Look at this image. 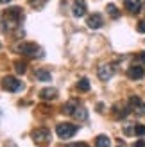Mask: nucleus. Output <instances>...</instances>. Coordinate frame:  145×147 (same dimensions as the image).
Listing matches in <instances>:
<instances>
[{"label":"nucleus","instance_id":"obj_24","mask_svg":"<svg viewBox=\"0 0 145 147\" xmlns=\"http://www.w3.org/2000/svg\"><path fill=\"white\" fill-rule=\"evenodd\" d=\"M64 147H88V145H86V144H68Z\"/></svg>","mask_w":145,"mask_h":147},{"label":"nucleus","instance_id":"obj_15","mask_svg":"<svg viewBox=\"0 0 145 147\" xmlns=\"http://www.w3.org/2000/svg\"><path fill=\"white\" fill-rule=\"evenodd\" d=\"M95 147H111V140L106 135H99L95 138Z\"/></svg>","mask_w":145,"mask_h":147},{"label":"nucleus","instance_id":"obj_22","mask_svg":"<svg viewBox=\"0 0 145 147\" xmlns=\"http://www.w3.org/2000/svg\"><path fill=\"white\" fill-rule=\"evenodd\" d=\"M134 135L143 136L145 135V126H142V124H134Z\"/></svg>","mask_w":145,"mask_h":147},{"label":"nucleus","instance_id":"obj_10","mask_svg":"<svg viewBox=\"0 0 145 147\" xmlns=\"http://www.w3.org/2000/svg\"><path fill=\"white\" fill-rule=\"evenodd\" d=\"M104 25V18L100 16L99 13H95V14H91V16H88V27L90 29H100Z\"/></svg>","mask_w":145,"mask_h":147},{"label":"nucleus","instance_id":"obj_11","mask_svg":"<svg viewBox=\"0 0 145 147\" xmlns=\"http://www.w3.org/2000/svg\"><path fill=\"white\" fill-rule=\"evenodd\" d=\"M72 13H74V16H77V18L84 16V14H86V4H84V0H75L74 7H72Z\"/></svg>","mask_w":145,"mask_h":147},{"label":"nucleus","instance_id":"obj_26","mask_svg":"<svg viewBox=\"0 0 145 147\" xmlns=\"http://www.w3.org/2000/svg\"><path fill=\"white\" fill-rule=\"evenodd\" d=\"M133 147H145V142H143V140H138V142H136Z\"/></svg>","mask_w":145,"mask_h":147},{"label":"nucleus","instance_id":"obj_8","mask_svg":"<svg viewBox=\"0 0 145 147\" xmlns=\"http://www.w3.org/2000/svg\"><path fill=\"white\" fill-rule=\"evenodd\" d=\"M127 76L129 79H133V81H138L145 76V70L140 67V65H133V67H129L127 68Z\"/></svg>","mask_w":145,"mask_h":147},{"label":"nucleus","instance_id":"obj_5","mask_svg":"<svg viewBox=\"0 0 145 147\" xmlns=\"http://www.w3.org/2000/svg\"><path fill=\"white\" fill-rule=\"evenodd\" d=\"M32 138L36 144H45L50 140V131L45 127H40V129H34L32 131Z\"/></svg>","mask_w":145,"mask_h":147},{"label":"nucleus","instance_id":"obj_9","mask_svg":"<svg viewBox=\"0 0 145 147\" xmlns=\"http://www.w3.org/2000/svg\"><path fill=\"white\" fill-rule=\"evenodd\" d=\"M113 117L115 119H126V117L129 115V111H131V106H124V104H115L113 106Z\"/></svg>","mask_w":145,"mask_h":147},{"label":"nucleus","instance_id":"obj_28","mask_svg":"<svg viewBox=\"0 0 145 147\" xmlns=\"http://www.w3.org/2000/svg\"><path fill=\"white\" fill-rule=\"evenodd\" d=\"M9 147H16V145H14V144H9Z\"/></svg>","mask_w":145,"mask_h":147},{"label":"nucleus","instance_id":"obj_3","mask_svg":"<svg viewBox=\"0 0 145 147\" xmlns=\"http://www.w3.org/2000/svg\"><path fill=\"white\" fill-rule=\"evenodd\" d=\"M2 88L5 92H18V90H21V83L13 76H5L2 79Z\"/></svg>","mask_w":145,"mask_h":147},{"label":"nucleus","instance_id":"obj_16","mask_svg":"<svg viewBox=\"0 0 145 147\" xmlns=\"http://www.w3.org/2000/svg\"><path fill=\"white\" fill-rule=\"evenodd\" d=\"M74 117H75L79 122H83V120L88 119V113H86V109H84L83 106H77V109L74 111Z\"/></svg>","mask_w":145,"mask_h":147},{"label":"nucleus","instance_id":"obj_6","mask_svg":"<svg viewBox=\"0 0 145 147\" xmlns=\"http://www.w3.org/2000/svg\"><path fill=\"white\" fill-rule=\"evenodd\" d=\"M129 106H131V109L136 115H145V104L140 100V97L131 95V97H129Z\"/></svg>","mask_w":145,"mask_h":147},{"label":"nucleus","instance_id":"obj_25","mask_svg":"<svg viewBox=\"0 0 145 147\" xmlns=\"http://www.w3.org/2000/svg\"><path fill=\"white\" fill-rule=\"evenodd\" d=\"M138 61L140 63H145V52H140L138 54Z\"/></svg>","mask_w":145,"mask_h":147},{"label":"nucleus","instance_id":"obj_21","mask_svg":"<svg viewBox=\"0 0 145 147\" xmlns=\"http://www.w3.org/2000/svg\"><path fill=\"white\" fill-rule=\"evenodd\" d=\"M29 4L32 7H36V9H41V7L47 4V0H29Z\"/></svg>","mask_w":145,"mask_h":147},{"label":"nucleus","instance_id":"obj_2","mask_svg":"<svg viewBox=\"0 0 145 147\" xmlns=\"http://www.w3.org/2000/svg\"><path fill=\"white\" fill-rule=\"evenodd\" d=\"M77 126H74V124H57L56 127V133L57 136L61 138V140H68V138H72L75 133H77Z\"/></svg>","mask_w":145,"mask_h":147},{"label":"nucleus","instance_id":"obj_20","mask_svg":"<svg viewBox=\"0 0 145 147\" xmlns=\"http://www.w3.org/2000/svg\"><path fill=\"white\" fill-rule=\"evenodd\" d=\"M14 68H16L18 74H25L27 72V65L21 63V61H16V63H14Z\"/></svg>","mask_w":145,"mask_h":147},{"label":"nucleus","instance_id":"obj_13","mask_svg":"<svg viewBox=\"0 0 145 147\" xmlns=\"http://www.w3.org/2000/svg\"><path fill=\"white\" fill-rule=\"evenodd\" d=\"M77 106H79V100L77 99H72V100H68L66 104L63 106V113L64 115H74V111L77 109Z\"/></svg>","mask_w":145,"mask_h":147},{"label":"nucleus","instance_id":"obj_27","mask_svg":"<svg viewBox=\"0 0 145 147\" xmlns=\"http://www.w3.org/2000/svg\"><path fill=\"white\" fill-rule=\"evenodd\" d=\"M11 0H0V4H9Z\"/></svg>","mask_w":145,"mask_h":147},{"label":"nucleus","instance_id":"obj_12","mask_svg":"<svg viewBox=\"0 0 145 147\" xmlns=\"http://www.w3.org/2000/svg\"><path fill=\"white\" fill-rule=\"evenodd\" d=\"M40 97L43 100H54L57 97V90L56 88H43V90L40 92Z\"/></svg>","mask_w":145,"mask_h":147},{"label":"nucleus","instance_id":"obj_1","mask_svg":"<svg viewBox=\"0 0 145 147\" xmlns=\"http://www.w3.org/2000/svg\"><path fill=\"white\" fill-rule=\"evenodd\" d=\"M20 20H21V11L18 7H13V9L5 11L4 18H2V25H4V31H13L20 25Z\"/></svg>","mask_w":145,"mask_h":147},{"label":"nucleus","instance_id":"obj_14","mask_svg":"<svg viewBox=\"0 0 145 147\" xmlns=\"http://www.w3.org/2000/svg\"><path fill=\"white\" fill-rule=\"evenodd\" d=\"M124 4L131 13H140L142 11V2L140 0H124Z\"/></svg>","mask_w":145,"mask_h":147},{"label":"nucleus","instance_id":"obj_17","mask_svg":"<svg viewBox=\"0 0 145 147\" xmlns=\"http://www.w3.org/2000/svg\"><path fill=\"white\" fill-rule=\"evenodd\" d=\"M36 77H38L40 81H50V79H52V76H50V72H48V70H43V68L36 70Z\"/></svg>","mask_w":145,"mask_h":147},{"label":"nucleus","instance_id":"obj_4","mask_svg":"<svg viewBox=\"0 0 145 147\" xmlns=\"http://www.w3.org/2000/svg\"><path fill=\"white\" fill-rule=\"evenodd\" d=\"M16 50L20 54L27 56V57H34L36 52H41V50L38 49V45H34V43H20V45L16 47Z\"/></svg>","mask_w":145,"mask_h":147},{"label":"nucleus","instance_id":"obj_23","mask_svg":"<svg viewBox=\"0 0 145 147\" xmlns=\"http://www.w3.org/2000/svg\"><path fill=\"white\" fill-rule=\"evenodd\" d=\"M138 31L140 32H145V20H142L140 24H138Z\"/></svg>","mask_w":145,"mask_h":147},{"label":"nucleus","instance_id":"obj_19","mask_svg":"<svg viewBox=\"0 0 145 147\" xmlns=\"http://www.w3.org/2000/svg\"><path fill=\"white\" fill-rule=\"evenodd\" d=\"M106 11L109 13V14H111L113 18H118V16H120V13H118V9H117V5H115V4H107Z\"/></svg>","mask_w":145,"mask_h":147},{"label":"nucleus","instance_id":"obj_18","mask_svg":"<svg viewBox=\"0 0 145 147\" xmlns=\"http://www.w3.org/2000/svg\"><path fill=\"white\" fill-rule=\"evenodd\" d=\"M77 90L79 92H88L90 90V81L83 77V79H79V83H77Z\"/></svg>","mask_w":145,"mask_h":147},{"label":"nucleus","instance_id":"obj_7","mask_svg":"<svg viewBox=\"0 0 145 147\" xmlns=\"http://www.w3.org/2000/svg\"><path fill=\"white\" fill-rule=\"evenodd\" d=\"M97 74H99L100 81H109L115 74V68H113V65H102V67L97 70Z\"/></svg>","mask_w":145,"mask_h":147}]
</instances>
